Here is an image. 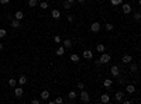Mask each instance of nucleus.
<instances>
[{
	"label": "nucleus",
	"instance_id": "obj_15",
	"mask_svg": "<svg viewBox=\"0 0 141 104\" xmlns=\"http://www.w3.org/2000/svg\"><path fill=\"white\" fill-rule=\"evenodd\" d=\"M14 94H16V97H21L23 96V89L21 87H16L14 89Z\"/></svg>",
	"mask_w": 141,
	"mask_h": 104
},
{
	"label": "nucleus",
	"instance_id": "obj_37",
	"mask_svg": "<svg viewBox=\"0 0 141 104\" xmlns=\"http://www.w3.org/2000/svg\"><path fill=\"white\" fill-rule=\"evenodd\" d=\"M10 0H0V4H7Z\"/></svg>",
	"mask_w": 141,
	"mask_h": 104
},
{
	"label": "nucleus",
	"instance_id": "obj_16",
	"mask_svg": "<svg viewBox=\"0 0 141 104\" xmlns=\"http://www.w3.org/2000/svg\"><path fill=\"white\" fill-rule=\"evenodd\" d=\"M48 97H49V92L48 90H42L41 92V99L42 100H48Z\"/></svg>",
	"mask_w": 141,
	"mask_h": 104
},
{
	"label": "nucleus",
	"instance_id": "obj_25",
	"mask_svg": "<svg viewBox=\"0 0 141 104\" xmlns=\"http://www.w3.org/2000/svg\"><path fill=\"white\" fill-rule=\"evenodd\" d=\"M123 3V0H110V4L112 6H119V4H121Z\"/></svg>",
	"mask_w": 141,
	"mask_h": 104
},
{
	"label": "nucleus",
	"instance_id": "obj_39",
	"mask_svg": "<svg viewBox=\"0 0 141 104\" xmlns=\"http://www.w3.org/2000/svg\"><path fill=\"white\" fill-rule=\"evenodd\" d=\"M85 1H86V0H78V3H81V4H83Z\"/></svg>",
	"mask_w": 141,
	"mask_h": 104
},
{
	"label": "nucleus",
	"instance_id": "obj_11",
	"mask_svg": "<svg viewBox=\"0 0 141 104\" xmlns=\"http://www.w3.org/2000/svg\"><path fill=\"white\" fill-rule=\"evenodd\" d=\"M100 101H102V103H109V101H110V96L106 94V93L102 94V96H100Z\"/></svg>",
	"mask_w": 141,
	"mask_h": 104
},
{
	"label": "nucleus",
	"instance_id": "obj_36",
	"mask_svg": "<svg viewBox=\"0 0 141 104\" xmlns=\"http://www.w3.org/2000/svg\"><path fill=\"white\" fill-rule=\"evenodd\" d=\"M68 21L72 23V21H73V15H68Z\"/></svg>",
	"mask_w": 141,
	"mask_h": 104
},
{
	"label": "nucleus",
	"instance_id": "obj_12",
	"mask_svg": "<svg viewBox=\"0 0 141 104\" xmlns=\"http://www.w3.org/2000/svg\"><path fill=\"white\" fill-rule=\"evenodd\" d=\"M23 17H24V14H23V11H21V10L16 11V14H14V18H16V20H18V21H20V20H23Z\"/></svg>",
	"mask_w": 141,
	"mask_h": 104
},
{
	"label": "nucleus",
	"instance_id": "obj_33",
	"mask_svg": "<svg viewBox=\"0 0 141 104\" xmlns=\"http://www.w3.org/2000/svg\"><path fill=\"white\" fill-rule=\"evenodd\" d=\"M134 18L137 20V21H140V18H141V14L137 11V13H134Z\"/></svg>",
	"mask_w": 141,
	"mask_h": 104
},
{
	"label": "nucleus",
	"instance_id": "obj_21",
	"mask_svg": "<svg viewBox=\"0 0 141 104\" xmlns=\"http://www.w3.org/2000/svg\"><path fill=\"white\" fill-rule=\"evenodd\" d=\"M79 59H81L79 55H76V54H72V55H71V61H72V62H76V63H78Z\"/></svg>",
	"mask_w": 141,
	"mask_h": 104
},
{
	"label": "nucleus",
	"instance_id": "obj_29",
	"mask_svg": "<svg viewBox=\"0 0 141 104\" xmlns=\"http://www.w3.org/2000/svg\"><path fill=\"white\" fill-rule=\"evenodd\" d=\"M71 7H72V4H71L69 1H65V3H64V8H65V10H69Z\"/></svg>",
	"mask_w": 141,
	"mask_h": 104
},
{
	"label": "nucleus",
	"instance_id": "obj_26",
	"mask_svg": "<svg viewBox=\"0 0 141 104\" xmlns=\"http://www.w3.org/2000/svg\"><path fill=\"white\" fill-rule=\"evenodd\" d=\"M38 6H40V7H41L42 10H45V8H48V3H47V1H41V3H40Z\"/></svg>",
	"mask_w": 141,
	"mask_h": 104
},
{
	"label": "nucleus",
	"instance_id": "obj_22",
	"mask_svg": "<svg viewBox=\"0 0 141 104\" xmlns=\"http://www.w3.org/2000/svg\"><path fill=\"white\" fill-rule=\"evenodd\" d=\"M68 97H69L71 100H75V99H76V92H73V90H71V92L68 93Z\"/></svg>",
	"mask_w": 141,
	"mask_h": 104
},
{
	"label": "nucleus",
	"instance_id": "obj_27",
	"mask_svg": "<svg viewBox=\"0 0 141 104\" xmlns=\"http://www.w3.org/2000/svg\"><path fill=\"white\" fill-rule=\"evenodd\" d=\"M38 4V0H28V6L30 7H34V6H37Z\"/></svg>",
	"mask_w": 141,
	"mask_h": 104
},
{
	"label": "nucleus",
	"instance_id": "obj_28",
	"mask_svg": "<svg viewBox=\"0 0 141 104\" xmlns=\"http://www.w3.org/2000/svg\"><path fill=\"white\" fill-rule=\"evenodd\" d=\"M105 28H106V30H107V31H112V30H113V28H114V27H113V24H112V23H107V24H106V25H105Z\"/></svg>",
	"mask_w": 141,
	"mask_h": 104
},
{
	"label": "nucleus",
	"instance_id": "obj_13",
	"mask_svg": "<svg viewBox=\"0 0 141 104\" xmlns=\"http://www.w3.org/2000/svg\"><path fill=\"white\" fill-rule=\"evenodd\" d=\"M112 85H113V80H112V79H106V80L103 82V86H105L106 89H110Z\"/></svg>",
	"mask_w": 141,
	"mask_h": 104
},
{
	"label": "nucleus",
	"instance_id": "obj_8",
	"mask_svg": "<svg viewBox=\"0 0 141 104\" xmlns=\"http://www.w3.org/2000/svg\"><path fill=\"white\" fill-rule=\"evenodd\" d=\"M51 15H52V18H55V20H58V18L61 17V11H59L58 8H54V10L51 11Z\"/></svg>",
	"mask_w": 141,
	"mask_h": 104
},
{
	"label": "nucleus",
	"instance_id": "obj_24",
	"mask_svg": "<svg viewBox=\"0 0 141 104\" xmlns=\"http://www.w3.org/2000/svg\"><path fill=\"white\" fill-rule=\"evenodd\" d=\"M16 85H17V80H16V79H10V80H8V86H10V87H16Z\"/></svg>",
	"mask_w": 141,
	"mask_h": 104
},
{
	"label": "nucleus",
	"instance_id": "obj_9",
	"mask_svg": "<svg viewBox=\"0 0 141 104\" xmlns=\"http://www.w3.org/2000/svg\"><path fill=\"white\" fill-rule=\"evenodd\" d=\"M126 92H127L129 94L136 93V86H134V85H127V86H126Z\"/></svg>",
	"mask_w": 141,
	"mask_h": 104
},
{
	"label": "nucleus",
	"instance_id": "obj_17",
	"mask_svg": "<svg viewBox=\"0 0 141 104\" xmlns=\"http://www.w3.org/2000/svg\"><path fill=\"white\" fill-rule=\"evenodd\" d=\"M96 49H97V52H100V54H103V52L106 51V46H105L103 44H97V46H96Z\"/></svg>",
	"mask_w": 141,
	"mask_h": 104
},
{
	"label": "nucleus",
	"instance_id": "obj_31",
	"mask_svg": "<svg viewBox=\"0 0 141 104\" xmlns=\"http://www.w3.org/2000/svg\"><path fill=\"white\" fill-rule=\"evenodd\" d=\"M54 42H56V44H59V42H62V39H61V37H59V35H55V37H54Z\"/></svg>",
	"mask_w": 141,
	"mask_h": 104
},
{
	"label": "nucleus",
	"instance_id": "obj_34",
	"mask_svg": "<svg viewBox=\"0 0 141 104\" xmlns=\"http://www.w3.org/2000/svg\"><path fill=\"white\" fill-rule=\"evenodd\" d=\"M78 89H79V90L85 89V85H83V83H78Z\"/></svg>",
	"mask_w": 141,
	"mask_h": 104
},
{
	"label": "nucleus",
	"instance_id": "obj_10",
	"mask_svg": "<svg viewBox=\"0 0 141 104\" xmlns=\"http://www.w3.org/2000/svg\"><path fill=\"white\" fill-rule=\"evenodd\" d=\"M121 61H123V63H130V62H133V58H131V55H123Z\"/></svg>",
	"mask_w": 141,
	"mask_h": 104
},
{
	"label": "nucleus",
	"instance_id": "obj_18",
	"mask_svg": "<svg viewBox=\"0 0 141 104\" xmlns=\"http://www.w3.org/2000/svg\"><path fill=\"white\" fill-rule=\"evenodd\" d=\"M25 82H27V77H25V76H24V75H21V76H20V79H18V82H17V83H18V85H20V86H23V85H25Z\"/></svg>",
	"mask_w": 141,
	"mask_h": 104
},
{
	"label": "nucleus",
	"instance_id": "obj_5",
	"mask_svg": "<svg viewBox=\"0 0 141 104\" xmlns=\"http://www.w3.org/2000/svg\"><path fill=\"white\" fill-rule=\"evenodd\" d=\"M100 28H102V25H100V23H97V21L92 23V25H90V30H92L93 32H99Z\"/></svg>",
	"mask_w": 141,
	"mask_h": 104
},
{
	"label": "nucleus",
	"instance_id": "obj_20",
	"mask_svg": "<svg viewBox=\"0 0 141 104\" xmlns=\"http://www.w3.org/2000/svg\"><path fill=\"white\" fill-rule=\"evenodd\" d=\"M64 46H65V48H71V46H72V41L68 39V38H65V39H64Z\"/></svg>",
	"mask_w": 141,
	"mask_h": 104
},
{
	"label": "nucleus",
	"instance_id": "obj_6",
	"mask_svg": "<svg viewBox=\"0 0 141 104\" xmlns=\"http://www.w3.org/2000/svg\"><path fill=\"white\" fill-rule=\"evenodd\" d=\"M82 56H83L85 59H92V58H93V52H92L90 49H85L83 54H82Z\"/></svg>",
	"mask_w": 141,
	"mask_h": 104
},
{
	"label": "nucleus",
	"instance_id": "obj_3",
	"mask_svg": "<svg viewBox=\"0 0 141 104\" xmlns=\"http://www.w3.org/2000/svg\"><path fill=\"white\" fill-rule=\"evenodd\" d=\"M121 10L124 14H130L131 13V4H127V3H121Z\"/></svg>",
	"mask_w": 141,
	"mask_h": 104
},
{
	"label": "nucleus",
	"instance_id": "obj_35",
	"mask_svg": "<svg viewBox=\"0 0 141 104\" xmlns=\"http://www.w3.org/2000/svg\"><path fill=\"white\" fill-rule=\"evenodd\" d=\"M95 65H96V66H102V62L97 59V61H95Z\"/></svg>",
	"mask_w": 141,
	"mask_h": 104
},
{
	"label": "nucleus",
	"instance_id": "obj_41",
	"mask_svg": "<svg viewBox=\"0 0 141 104\" xmlns=\"http://www.w3.org/2000/svg\"><path fill=\"white\" fill-rule=\"evenodd\" d=\"M66 1H69V3H71V4H72V3H75V1H76V0H66Z\"/></svg>",
	"mask_w": 141,
	"mask_h": 104
},
{
	"label": "nucleus",
	"instance_id": "obj_1",
	"mask_svg": "<svg viewBox=\"0 0 141 104\" xmlns=\"http://www.w3.org/2000/svg\"><path fill=\"white\" fill-rule=\"evenodd\" d=\"M110 59H112V56H110V54H102V56L99 58V61L102 62V65H105V63H109L110 62Z\"/></svg>",
	"mask_w": 141,
	"mask_h": 104
},
{
	"label": "nucleus",
	"instance_id": "obj_7",
	"mask_svg": "<svg viewBox=\"0 0 141 104\" xmlns=\"http://www.w3.org/2000/svg\"><path fill=\"white\" fill-rule=\"evenodd\" d=\"M114 99H116V101H117V103H120V101L124 99V93H123L121 90H120V92H117V93L114 94Z\"/></svg>",
	"mask_w": 141,
	"mask_h": 104
},
{
	"label": "nucleus",
	"instance_id": "obj_23",
	"mask_svg": "<svg viewBox=\"0 0 141 104\" xmlns=\"http://www.w3.org/2000/svg\"><path fill=\"white\" fill-rule=\"evenodd\" d=\"M130 63H131V62H130ZM137 69H138V68H137V63L133 62V63L130 65V70H131V72H137Z\"/></svg>",
	"mask_w": 141,
	"mask_h": 104
},
{
	"label": "nucleus",
	"instance_id": "obj_14",
	"mask_svg": "<svg viewBox=\"0 0 141 104\" xmlns=\"http://www.w3.org/2000/svg\"><path fill=\"white\" fill-rule=\"evenodd\" d=\"M55 54H56L58 56H62V55L65 54V46H59V48L55 51Z\"/></svg>",
	"mask_w": 141,
	"mask_h": 104
},
{
	"label": "nucleus",
	"instance_id": "obj_4",
	"mask_svg": "<svg viewBox=\"0 0 141 104\" xmlns=\"http://www.w3.org/2000/svg\"><path fill=\"white\" fill-rule=\"evenodd\" d=\"M110 73H112V76H114V77L120 76V69H119V66H117V65H113L112 69H110Z\"/></svg>",
	"mask_w": 141,
	"mask_h": 104
},
{
	"label": "nucleus",
	"instance_id": "obj_2",
	"mask_svg": "<svg viewBox=\"0 0 141 104\" xmlns=\"http://www.w3.org/2000/svg\"><path fill=\"white\" fill-rule=\"evenodd\" d=\"M81 100H82L83 103H88V101L90 100V96H89V93H88L86 90H83V89H82V92H81Z\"/></svg>",
	"mask_w": 141,
	"mask_h": 104
},
{
	"label": "nucleus",
	"instance_id": "obj_38",
	"mask_svg": "<svg viewBox=\"0 0 141 104\" xmlns=\"http://www.w3.org/2000/svg\"><path fill=\"white\" fill-rule=\"evenodd\" d=\"M31 103H32V104H40V100H37V99H34V100H32Z\"/></svg>",
	"mask_w": 141,
	"mask_h": 104
},
{
	"label": "nucleus",
	"instance_id": "obj_40",
	"mask_svg": "<svg viewBox=\"0 0 141 104\" xmlns=\"http://www.w3.org/2000/svg\"><path fill=\"white\" fill-rule=\"evenodd\" d=\"M3 48H4V45H3V44H1V42H0V51H1V49H3Z\"/></svg>",
	"mask_w": 141,
	"mask_h": 104
},
{
	"label": "nucleus",
	"instance_id": "obj_32",
	"mask_svg": "<svg viewBox=\"0 0 141 104\" xmlns=\"http://www.w3.org/2000/svg\"><path fill=\"white\" fill-rule=\"evenodd\" d=\"M6 34H7V32H6V30L0 28V38H4V37H6Z\"/></svg>",
	"mask_w": 141,
	"mask_h": 104
},
{
	"label": "nucleus",
	"instance_id": "obj_19",
	"mask_svg": "<svg viewBox=\"0 0 141 104\" xmlns=\"http://www.w3.org/2000/svg\"><path fill=\"white\" fill-rule=\"evenodd\" d=\"M10 25H11V27H13V28H18V27H20V21H18V20H16V18H14V20H13V21H11V23H10Z\"/></svg>",
	"mask_w": 141,
	"mask_h": 104
},
{
	"label": "nucleus",
	"instance_id": "obj_30",
	"mask_svg": "<svg viewBox=\"0 0 141 104\" xmlns=\"http://www.w3.org/2000/svg\"><path fill=\"white\" fill-rule=\"evenodd\" d=\"M54 103H56V104H62V103H64V99H62V97H56V99L54 100Z\"/></svg>",
	"mask_w": 141,
	"mask_h": 104
}]
</instances>
